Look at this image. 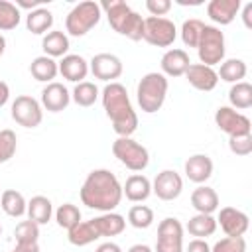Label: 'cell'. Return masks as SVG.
<instances>
[{"label":"cell","mask_w":252,"mask_h":252,"mask_svg":"<svg viewBox=\"0 0 252 252\" xmlns=\"http://www.w3.org/2000/svg\"><path fill=\"white\" fill-rule=\"evenodd\" d=\"M128 252H154V250L148 244H134V246L128 248Z\"/></svg>","instance_id":"681fc988"},{"label":"cell","mask_w":252,"mask_h":252,"mask_svg":"<svg viewBox=\"0 0 252 252\" xmlns=\"http://www.w3.org/2000/svg\"><path fill=\"white\" fill-rule=\"evenodd\" d=\"M228 100L234 110H246L252 106V85L246 81L234 83L228 91Z\"/></svg>","instance_id":"1f68e13d"},{"label":"cell","mask_w":252,"mask_h":252,"mask_svg":"<svg viewBox=\"0 0 252 252\" xmlns=\"http://www.w3.org/2000/svg\"><path fill=\"white\" fill-rule=\"evenodd\" d=\"M30 73L39 83H53V79L59 73V67H57L55 59H51L47 55H39L30 63Z\"/></svg>","instance_id":"484cf974"},{"label":"cell","mask_w":252,"mask_h":252,"mask_svg":"<svg viewBox=\"0 0 252 252\" xmlns=\"http://www.w3.org/2000/svg\"><path fill=\"white\" fill-rule=\"evenodd\" d=\"M100 16H102V10L98 2L94 0L79 2L69 10L65 18V32L73 37H83L100 22Z\"/></svg>","instance_id":"5b68a950"},{"label":"cell","mask_w":252,"mask_h":252,"mask_svg":"<svg viewBox=\"0 0 252 252\" xmlns=\"http://www.w3.org/2000/svg\"><path fill=\"white\" fill-rule=\"evenodd\" d=\"M185 175L189 181L203 185L207 179H211L213 175V159L207 154H193L187 161H185Z\"/></svg>","instance_id":"ffe728a7"},{"label":"cell","mask_w":252,"mask_h":252,"mask_svg":"<svg viewBox=\"0 0 252 252\" xmlns=\"http://www.w3.org/2000/svg\"><path fill=\"white\" fill-rule=\"evenodd\" d=\"M191 205L197 213L203 215H213L219 209V195L213 187L209 185H199L197 189H193L191 193Z\"/></svg>","instance_id":"603a6c76"},{"label":"cell","mask_w":252,"mask_h":252,"mask_svg":"<svg viewBox=\"0 0 252 252\" xmlns=\"http://www.w3.org/2000/svg\"><path fill=\"white\" fill-rule=\"evenodd\" d=\"M8 98H10V87L4 81H0V108L8 102Z\"/></svg>","instance_id":"7dc6e473"},{"label":"cell","mask_w":252,"mask_h":252,"mask_svg":"<svg viewBox=\"0 0 252 252\" xmlns=\"http://www.w3.org/2000/svg\"><path fill=\"white\" fill-rule=\"evenodd\" d=\"M100 10H104L110 28L116 33L128 37L132 41L144 39V18L136 10H132L126 2L104 0V2H100Z\"/></svg>","instance_id":"3957f363"},{"label":"cell","mask_w":252,"mask_h":252,"mask_svg":"<svg viewBox=\"0 0 252 252\" xmlns=\"http://www.w3.org/2000/svg\"><path fill=\"white\" fill-rule=\"evenodd\" d=\"M167 89H169V83L165 75L158 71L146 73L136 87V98H138V106L142 108V112L154 114L161 110L165 96H167Z\"/></svg>","instance_id":"277c9868"},{"label":"cell","mask_w":252,"mask_h":252,"mask_svg":"<svg viewBox=\"0 0 252 252\" xmlns=\"http://www.w3.org/2000/svg\"><path fill=\"white\" fill-rule=\"evenodd\" d=\"M189 65H191L189 53L185 49H179V47L167 49L159 61L161 75H165V77H181V75H185Z\"/></svg>","instance_id":"ac0fdd59"},{"label":"cell","mask_w":252,"mask_h":252,"mask_svg":"<svg viewBox=\"0 0 252 252\" xmlns=\"http://www.w3.org/2000/svg\"><path fill=\"white\" fill-rule=\"evenodd\" d=\"M146 10L156 18H163L171 10V0H146Z\"/></svg>","instance_id":"b9f144b4"},{"label":"cell","mask_w":252,"mask_h":252,"mask_svg":"<svg viewBox=\"0 0 252 252\" xmlns=\"http://www.w3.org/2000/svg\"><path fill=\"white\" fill-rule=\"evenodd\" d=\"M26 215L35 224H47L51 220V217H53V203L43 195H35V197H32L28 201Z\"/></svg>","instance_id":"d4e9b609"},{"label":"cell","mask_w":252,"mask_h":252,"mask_svg":"<svg viewBox=\"0 0 252 252\" xmlns=\"http://www.w3.org/2000/svg\"><path fill=\"white\" fill-rule=\"evenodd\" d=\"M94 252H122V248L116 244V242H102V244H98L96 246V250Z\"/></svg>","instance_id":"f6af8a7d"},{"label":"cell","mask_w":252,"mask_h":252,"mask_svg":"<svg viewBox=\"0 0 252 252\" xmlns=\"http://www.w3.org/2000/svg\"><path fill=\"white\" fill-rule=\"evenodd\" d=\"M67 240L73 244V246H87L94 240H98V234L96 230L93 228L91 220H79L75 226H71L67 230Z\"/></svg>","instance_id":"4dcf8cb0"},{"label":"cell","mask_w":252,"mask_h":252,"mask_svg":"<svg viewBox=\"0 0 252 252\" xmlns=\"http://www.w3.org/2000/svg\"><path fill=\"white\" fill-rule=\"evenodd\" d=\"M203 28L205 24L197 18H189L181 24V39L187 47H197L199 45V39H201V33H203Z\"/></svg>","instance_id":"d590c367"},{"label":"cell","mask_w":252,"mask_h":252,"mask_svg":"<svg viewBox=\"0 0 252 252\" xmlns=\"http://www.w3.org/2000/svg\"><path fill=\"white\" fill-rule=\"evenodd\" d=\"M240 6H242L240 0H211L207 4V14L215 24L228 26L240 12Z\"/></svg>","instance_id":"d6986e66"},{"label":"cell","mask_w":252,"mask_h":252,"mask_svg":"<svg viewBox=\"0 0 252 252\" xmlns=\"http://www.w3.org/2000/svg\"><path fill=\"white\" fill-rule=\"evenodd\" d=\"M185 252H211V246L205 238H193L189 244H187V250Z\"/></svg>","instance_id":"7bdbcfd3"},{"label":"cell","mask_w":252,"mask_h":252,"mask_svg":"<svg viewBox=\"0 0 252 252\" xmlns=\"http://www.w3.org/2000/svg\"><path fill=\"white\" fill-rule=\"evenodd\" d=\"M197 53H199V61L207 67H215L224 61L226 41H224V33L220 32V28L205 24L199 45H197Z\"/></svg>","instance_id":"52a82bcc"},{"label":"cell","mask_w":252,"mask_h":252,"mask_svg":"<svg viewBox=\"0 0 252 252\" xmlns=\"http://www.w3.org/2000/svg\"><path fill=\"white\" fill-rule=\"evenodd\" d=\"M122 195L132 203H144L152 195V181L142 173H134L122 185Z\"/></svg>","instance_id":"7402d4cb"},{"label":"cell","mask_w":252,"mask_h":252,"mask_svg":"<svg viewBox=\"0 0 252 252\" xmlns=\"http://www.w3.org/2000/svg\"><path fill=\"white\" fill-rule=\"evenodd\" d=\"M10 114H12L14 122L24 126V128H37L43 120L41 102L35 100L33 96H30V94L16 96V100L10 106Z\"/></svg>","instance_id":"9c48e42d"},{"label":"cell","mask_w":252,"mask_h":252,"mask_svg":"<svg viewBox=\"0 0 252 252\" xmlns=\"http://www.w3.org/2000/svg\"><path fill=\"white\" fill-rule=\"evenodd\" d=\"M12 252H39V246H37V242H33V244H16V248Z\"/></svg>","instance_id":"c3c4849f"},{"label":"cell","mask_w":252,"mask_h":252,"mask_svg":"<svg viewBox=\"0 0 252 252\" xmlns=\"http://www.w3.org/2000/svg\"><path fill=\"white\" fill-rule=\"evenodd\" d=\"M177 37V28L169 18H144V41L156 47H169Z\"/></svg>","instance_id":"ba28073f"},{"label":"cell","mask_w":252,"mask_h":252,"mask_svg":"<svg viewBox=\"0 0 252 252\" xmlns=\"http://www.w3.org/2000/svg\"><path fill=\"white\" fill-rule=\"evenodd\" d=\"M0 207L2 211L8 215V217H14V219H20L26 215V209H28V201L24 199V195L16 189H6L2 191L0 195Z\"/></svg>","instance_id":"83f0119b"},{"label":"cell","mask_w":252,"mask_h":252,"mask_svg":"<svg viewBox=\"0 0 252 252\" xmlns=\"http://www.w3.org/2000/svg\"><path fill=\"white\" fill-rule=\"evenodd\" d=\"M217 224H220V228L226 236H244L250 226V219L244 211H240L236 207H222L219 211Z\"/></svg>","instance_id":"5bb4252c"},{"label":"cell","mask_w":252,"mask_h":252,"mask_svg":"<svg viewBox=\"0 0 252 252\" xmlns=\"http://www.w3.org/2000/svg\"><path fill=\"white\" fill-rule=\"evenodd\" d=\"M41 49L47 57L55 59V57H65L69 51V37L65 32L61 30H51L43 35L41 39Z\"/></svg>","instance_id":"cb8c5ba5"},{"label":"cell","mask_w":252,"mask_h":252,"mask_svg":"<svg viewBox=\"0 0 252 252\" xmlns=\"http://www.w3.org/2000/svg\"><path fill=\"white\" fill-rule=\"evenodd\" d=\"M71 102V94L67 91V87L63 83H47L41 91V106L49 112H61L69 106Z\"/></svg>","instance_id":"2e32d148"},{"label":"cell","mask_w":252,"mask_h":252,"mask_svg":"<svg viewBox=\"0 0 252 252\" xmlns=\"http://www.w3.org/2000/svg\"><path fill=\"white\" fill-rule=\"evenodd\" d=\"M4 51H6V37L0 33V57L4 55Z\"/></svg>","instance_id":"f907efd6"},{"label":"cell","mask_w":252,"mask_h":252,"mask_svg":"<svg viewBox=\"0 0 252 252\" xmlns=\"http://www.w3.org/2000/svg\"><path fill=\"white\" fill-rule=\"evenodd\" d=\"M154 252H183V224L175 217L159 220Z\"/></svg>","instance_id":"30bf717a"},{"label":"cell","mask_w":252,"mask_h":252,"mask_svg":"<svg viewBox=\"0 0 252 252\" xmlns=\"http://www.w3.org/2000/svg\"><path fill=\"white\" fill-rule=\"evenodd\" d=\"M0 234H2V224H0Z\"/></svg>","instance_id":"816d5d0a"},{"label":"cell","mask_w":252,"mask_h":252,"mask_svg":"<svg viewBox=\"0 0 252 252\" xmlns=\"http://www.w3.org/2000/svg\"><path fill=\"white\" fill-rule=\"evenodd\" d=\"M242 20H244V26L248 30H252V2H248L242 10Z\"/></svg>","instance_id":"bcb514c9"},{"label":"cell","mask_w":252,"mask_h":252,"mask_svg":"<svg viewBox=\"0 0 252 252\" xmlns=\"http://www.w3.org/2000/svg\"><path fill=\"white\" fill-rule=\"evenodd\" d=\"M51 26H53V14L47 8H35L26 16V28L35 35H45L47 32H51Z\"/></svg>","instance_id":"4316f807"},{"label":"cell","mask_w":252,"mask_h":252,"mask_svg":"<svg viewBox=\"0 0 252 252\" xmlns=\"http://www.w3.org/2000/svg\"><path fill=\"white\" fill-rule=\"evenodd\" d=\"M0 195H2V193H0Z\"/></svg>","instance_id":"f5cc1de1"},{"label":"cell","mask_w":252,"mask_h":252,"mask_svg":"<svg viewBox=\"0 0 252 252\" xmlns=\"http://www.w3.org/2000/svg\"><path fill=\"white\" fill-rule=\"evenodd\" d=\"M57 67L61 77L71 83H83L89 75V61L79 53H67L65 57H61Z\"/></svg>","instance_id":"e0dca14e"},{"label":"cell","mask_w":252,"mask_h":252,"mask_svg":"<svg viewBox=\"0 0 252 252\" xmlns=\"http://www.w3.org/2000/svg\"><path fill=\"white\" fill-rule=\"evenodd\" d=\"M71 98L77 106H83V108H89L96 102L98 98V89L94 83L91 81H83V83H77L73 93H71Z\"/></svg>","instance_id":"d6a6232c"},{"label":"cell","mask_w":252,"mask_h":252,"mask_svg":"<svg viewBox=\"0 0 252 252\" xmlns=\"http://www.w3.org/2000/svg\"><path fill=\"white\" fill-rule=\"evenodd\" d=\"M211 252H246L244 236H224L215 242Z\"/></svg>","instance_id":"ab89813d"},{"label":"cell","mask_w":252,"mask_h":252,"mask_svg":"<svg viewBox=\"0 0 252 252\" xmlns=\"http://www.w3.org/2000/svg\"><path fill=\"white\" fill-rule=\"evenodd\" d=\"M114 158L126 165L130 171H144L150 163V152L140 142L132 140V136H118L112 142Z\"/></svg>","instance_id":"8992f818"},{"label":"cell","mask_w":252,"mask_h":252,"mask_svg":"<svg viewBox=\"0 0 252 252\" xmlns=\"http://www.w3.org/2000/svg\"><path fill=\"white\" fill-rule=\"evenodd\" d=\"M55 220H57V224L61 228L69 230L71 226H75L81 220V209L77 205H73V203H63L55 211Z\"/></svg>","instance_id":"e575fe53"},{"label":"cell","mask_w":252,"mask_h":252,"mask_svg":"<svg viewBox=\"0 0 252 252\" xmlns=\"http://www.w3.org/2000/svg\"><path fill=\"white\" fill-rule=\"evenodd\" d=\"M128 222L134 228H148L154 224V211L148 205H134L128 211Z\"/></svg>","instance_id":"8d00e7d4"},{"label":"cell","mask_w":252,"mask_h":252,"mask_svg":"<svg viewBox=\"0 0 252 252\" xmlns=\"http://www.w3.org/2000/svg\"><path fill=\"white\" fill-rule=\"evenodd\" d=\"M185 77L193 89L203 91V93L213 91L219 83V75H217L215 67H207L203 63H191L185 71Z\"/></svg>","instance_id":"9a60e30c"},{"label":"cell","mask_w":252,"mask_h":252,"mask_svg":"<svg viewBox=\"0 0 252 252\" xmlns=\"http://www.w3.org/2000/svg\"><path fill=\"white\" fill-rule=\"evenodd\" d=\"M246 73H248L246 63H244L242 59H236V57L224 59V61L220 63L219 71H217V75H219L220 81H226V83H232V85H234V83H240V81L246 77Z\"/></svg>","instance_id":"f546056e"},{"label":"cell","mask_w":252,"mask_h":252,"mask_svg":"<svg viewBox=\"0 0 252 252\" xmlns=\"http://www.w3.org/2000/svg\"><path fill=\"white\" fill-rule=\"evenodd\" d=\"M102 108L118 136H132L138 128V114L130 102L128 91L120 83H106L102 89Z\"/></svg>","instance_id":"7a4b0ae2"},{"label":"cell","mask_w":252,"mask_h":252,"mask_svg":"<svg viewBox=\"0 0 252 252\" xmlns=\"http://www.w3.org/2000/svg\"><path fill=\"white\" fill-rule=\"evenodd\" d=\"M79 195H81V203L87 205L89 209L110 213L122 201V183L110 169L104 167L93 169L87 175Z\"/></svg>","instance_id":"6da1fadb"},{"label":"cell","mask_w":252,"mask_h":252,"mask_svg":"<svg viewBox=\"0 0 252 252\" xmlns=\"http://www.w3.org/2000/svg\"><path fill=\"white\" fill-rule=\"evenodd\" d=\"M217 219L213 215H203V213H197L189 219L187 222V232L195 238H207V236H213L215 230H217Z\"/></svg>","instance_id":"f1b7e54d"},{"label":"cell","mask_w":252,"mask_h":252,"mask_svg":"<svg viewBox=\"0 0 252 252\" xmlns=\"http://www.w3.org/2000/svg\"><path fill=\"white\" fill-rule=\"evenodd\" d=\"M89 71L94 79H100L104 83H116V79L124 71V65L114 53H96L89 61Z\"/></svg>","instance_id":"7c38bea8"},{"label":"cell","mask_w":252,"mask_h":252,"mask_svg":"<svg viewBox=\"0 0 252 252\" xmlns=\"http://www.w3.org/2000/svg\"><path fill=\"white\" fill-rule=\"evenodd\" d=\"M91 224L96 230L98 238H102V236H118L126 228V219L122 215L110 211V213H100L98 217L91 219Z\"/></svg>","instance_id":"44dd1931"},{"label":"cell","mask_w":252,"mask_h":252,"mask_svg":"<svg viewBox=\"0 0 252 252\" xmlns=\"http://www.w3.org/2000/svg\"><path fill=\"white\" fill-rule=\"evenodd\" d=\"M22 12L14 2L0 0V32H10L20 26Z\"/></svg>","instance_id":"836d02e7"},{"label":"cell","mask_w":252,"mask_h":252,"mask_svg":"<svg viewBox=\"0 0 252 252\" xmlns=\"http://www.w3.org/2000/svg\"><path fill=\"white\" fill-rule=\"evenodd\" d=\"M14 236H16V244H33L39 238V224H35L30 219L22 220V222L16 224Z\"/></svg>","instance_id":"74e56055"},{"label":"cell","mask_w":252,"mask_h":252,"mask_svg":"<svg viewBox=\"0 0 252 252\" xmlns=\"http://www.w3.org/2000/svg\"><path fill=\"white\" fill-rule=\"evenodd\" d=\"M16 148H18L16 132L10 130V128L0 130V163L10 161L14 158V154H16Z\"/></svg>","instance_id":"f35d334b"},{"label":"cell","mask_w":252,"mask_h":252,"mask_svg":"<svg viewBox=\"0 0 252 252\" xmlns=\"http://www.w3.org/2000/svg\"><path fill=\"white\" fill-rule=\"evenodd\" d=\"M14 4H16L18 8H26V10H30V12L35 10V8H41V0H32V2H30V0H16Z\"/></svg>","instance_id":"ee69618b"},{"label":"cell","mask_w":252,"mask_h":252,"mask_svg":"<svg viewBox=\"0 0 252 252\" xmlns=\"http://www.w3.org/2000/svg\"><path fill=\"white\" fill-rule=\"evenodd\" d=\"M183 191V179L175 169H163L152 183V193L161 201H173Z\"/></svg>","instance_id":"4fadbf2b"},{"label":"cell","mask_w":252,"mask_h":252,"mask_svg":"<svg viewBox=\"0 0 252 252\" xmlns=\"http://www.w3.org/2000/svg\"><path fill=\"white\" fill-rule=\"evenodd\" d=\"M215 124L220 132L228 134V138L232 136H246L252 130L250 118L238 110H234L232 106H219L215 112Z\"/></svg>","instance_id":"8fae6325"},{"label":"cell","mask_w":252,"mask_h":252,"mask_svg":"<svg viewBox=\"0 0 252 252\" xmlns=\"http://www.w3.org/2000/svg\"><path fill=\"white\" fill-rule=\"evenodd\" d=\"M228 148L234 156H250L252 154V134L246 136H232L228 138Z\"/></svg>","instance_id":"60d3db41"}]
</instances>
